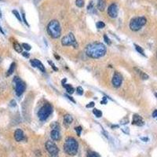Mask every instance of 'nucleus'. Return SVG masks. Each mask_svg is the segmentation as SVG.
<instances>
[{"instance_id":"obj_1","label":"nucleus","mask_w":157,"mask_h":157,"mask_svg":"<svg viewBox=\"0 0 157 157\" xmlns=\"http://www.w3.org/2000/svg\"><path fill=\"white\" fill-rule=\"evenodd\" d=\"M86 53L91 58H100L106 53V47L101 42H93L87 46Z\"/></svg>"},{"instance_id":"obj_2","label":"nucleus","mask_w":157,"mask_h":157,"mask_svg":"<svg viewBox=\"0 0 157 157\" xmlns=\"http://www.w3.org/2000/svg\"><path fill=\"white\" fill-rule=\"evenodd\" d=\"M78 149V142L74 137H68L64 144V150L69 156H75L77 154Z\"/></svg>"},{"instance_id":"obj_3","label":"nucleus","mask_w":157,"mask_h":157,"mask_svg":"<svg viewBox=\"0 0 157 157\" xmlns=\"http://www.w3.org/2000/svg\"><path fill=\"white\" fill-rule=\"evenodd\" d=\"M47 32L50 35V36L53 39L59 38L61 35V28L60 23L56 20H51L47 25Z\"/></svg>"},{"instance_id":"obj_4","label":"nucleus","mask_w":157,"mask_h":157,"mask_svg":"<svg viewBox=\"0 0 157 157\" xmlns=\"http://www.w3.org/2000/svg\"><path fill=\"white\" fill-rule=\"evenodd\" d=\"M147 20L145 17H134L130 22V28L134 31H137L140 30L143 26L145 25Z\"/></svg>"},{"instance_id":"obj_5","label":"nucleus","mask_w":157,"mask_h":157,"mask_svg":"<svg viewBox=\"0 0 157 157\" xmlns=\"http://www.w3.org/2000/svg\"><path fill=\"white\" fill-rule=\"evenodd\" d=\"M52 112H53L52 106L50 104H46L39 109L38 112V116L41 121H45L52 114Z\"/></svg>"},{"instance_id":"obj_6","label":"nucleus","mask_w":157,"mask_h":157,"mask_svg":"<svg viewBox=\"0 0 157 157\" xmlns=\"http://www.w3.org/2000/svg\"><path fill=\"white\" fill-rule=\"evenodd\" d=\"M14 83L15 85V93L17 96L20 97V95H22L23 93L25 91V83L22 81L18 76H15L14 78Z\"/></svg>"},{"instance_id":"obj_7","label":"nucleus","mask_w":157,"mask_h":157,"mask_svg":"<svg viewBox=\"0 0 157 157\" xmlns=\"http://www.w3.org/2000/svg\"><path fill=\"white\" fill-rule=\"evenodd\" d=\"M61 44L63 46H72L76 49H77L78 46V43L76 42V38H75L72 33H68L67 35L63 37V39H61Z\"/></svg>"},{"instance_id":"obj_8","label":"nucleus","mask_w":157,"mask_h":157,"mask_svg":"<svg viewBox=\"0 0 157 157\" xmlns=\"http://www.w3.org/2000/svg\"><path fill=\"white\" fill-rule=\"evenodd\" d=\"M46 149L50 154V157H58L59 149L56 144L52 141H47L45 144Z\"/></svg>"},{"instance_id":"obj_9","label":"nucleus","mask_w":157,"mask_h":157,"mask_svg":"<svg viewBox=\"0 0 157 157\" xmlns=\"http://www.w3.org/2000/svg\"><path fill=\"white\" fill-rule=\"evenodd\" d=\"M122 82H123V77H122V76L118 72H115L114 73V75H113L112 80L113 87H116V88L119 87L121 84H122Z\"/></svg>"},{"instance_id":"obj_10","label":"nucleus","mask_w":157,"mask_h":157,"mask_svg":"<svg viewBox=\"0 0 157 157\" xmlns=\"http://www.w3.org/2000/svg\"><path fill=\"white\" fill-rule=\"evenodd\" d=\"M118 13H119V10H118V6L115 3H112L109 6V10H108V14L110 17L112 18H115L117 17Z\"/></svg>"},{"instance_id":"obj_11","label":"nucleus","mask_w":157,"mask_h":157,"mask_svg":"<svg viewBox=\"0 0 157 157\" xmlns=\"http://www.w3.org/2000/svg\"><path fill=\"white\" fill-rule=\"evenodd\" d=\"M132 124L135 125V126H142L145 125V121L142 119L141 116H140L137 114H134L133 115V120H132Z\"/></svg>"},{"instance_id":"obj_12","label":"nucleus","mask_w":157,"mask_h":157,"mask_svg":"<svg viewBox=\"0 0 157 157\" xmlns=\"http://www.w3.org/2000/svg\"><path fill=\"white\" fill-rule=\"evenodd\" d=\"M30 63L31 64V65L33 66L34 68H37L38 69L42 72H45V67H44V65H42V62L39 61V60H37V59H33V60H31L30 61Z\"/></svg>"},{"instance_id":"obj_13","label":"nucleus","mask_w":157,"mask_h":157,"mask_svg":"<svg viewBox=\"0 0 157 157\" xmlns=\"http://www.w3.org/2000/svg\"><path fill=\"white\" fill-rule=\"evenodd\" d=\"M14 138L18 142L22 141L25 139V134H24L22 130L17 129L15 130V132H14Z\"/></svg>"},{"instance_id":"obj_14","label":"nucleus","mask_w":157,"mask_h":157,"mask_svg":"<svg viewBox=\"0 0 157 157\" xmlns=\"http://www.w3.org/2000/svg\"><path fill=\"white\" fill-rule=\"evenodd\" d=\"M51 137L53 141H59L61 139V133L60 130L53 129L51 132Z\"/></svg>"},{"instance_id":"obj_15","label":"nucleus","mask_w":157,"mask_h":157,"mask_svg":"<svg viewBox=\"0 0 157 157\" xmlns=\"http://www.w3.org/2000/svg\"><path fill=\"white\" fill-rule=\"evenodd\" d=\"M73 121V118L72 116L69 114H67L64 116V125H65L66 127L69 126Z\"/></svg>"},{"instance_id":"obj_16","label":"nucleus","mask_w":157,"mask_h":157,"mask_svg":"<svg viewBox=\"0 0 157 157\" xmlns=\"http://www.w3.org/2000/svg\"><path fill=\"white\" fill-rule=\"evenodd\" d=\"M105 6H106V3H105L104 0H98L97 7H98V9L100 11H104Z\"/></svg>"},{"instance_id":"obj_17","label":"nucleus","mask_w":157,"mask_h":157,"mask_svg":"<svg viewBox=\"0 0 157 157\" xmlns=\"http://www.w3.org/2000/svg\"><path fill=\"white\" fill-rule=\"evenodd\" d=\"M134 70L136 71L137 74H138V75L140 76L141 78H142V79H144V80H146V79H148V78H149V76H148V75L146 74V73H145L144 72H142L141 70H140L139 68H135Z\"/></svg>"},{"instance_id":"obj_18","label":"nucleus","mask_w":157,"mask_h":157,"mask_svg":"<svg viewBox=\"0 0 157 157\" xmlns=\"http://www.w3.org/2000/svg\"><path fill=\"white\" fill-rule=\"evenodd\" d=\"M15 68H16V63L15 62H13L10 66V68L7 71V72H6V76H11L12 74L14 72V70H15Z\"/></svg>"},{"instance_id":"obj_19","label":"nucleus","mask_w":157,"mask_h":157,"mask_svg":"<svg viewBox=\"0 0 157 157\" xmlns=\"http://www.w3.org/2000/svg\"><path fill=\"white\" fill-rule=\"evenodd\" d=\"M63 87H65V89H66V91L68 92V94H72L74 93L75 90H74V88H73L70 84H64L63 85Z\"/></svg>"},{"instance_id":"obj_20","label":"nucleus","mask_w":157,"mask_h":157,"mask_svg":"<svg viewBox=\"0 0 157 157\" xmlns=\"http://www.w3.org/2000/svg\"><path fill=\"white\" fill-rule=\"evenodd\" d=\"M22 46L19 44L18 42H14V49L17 51V53H22Z\"/></svg>"},{"instance_id":"obj_21","label":"nucleus","mask_w":157,"mask_h":157,"mask_svg":"<svg viewBox=\"0 0 157 157\" xmlns=\"http://www.w3.org/2000/svg\"><path fill=\"white\" fill-rule=\"evenodd\" d=\"M135 49H136V51L138 52L139 53H141V55H143V56L145 57V52H144V50L142 49V47H141L140 46L137 45V44H134Z\"/></svg>"},{"instance_id":"obj_22","label":"nucleus","mask_w":157,"mask_h":157,"mask_svg":"<svg viewBox=\"0 0 157 157\" xmlns=\"http://www.w3.org/2000/svg\"><path fill=\"white\" fill-rule=\"evenodd\" d=\"M87 157H100V155L96 152L89 151L87 152Z\"/></svg>"},{"instance_id":"obj_23","label":"nucleus","mask_w":157,"mask_h":157,"mask_svg":"<svg viewBox=\"0 0 157 157\" xmlns=\"http://www.w3.org/2000/svg\"><path fill=\"white\" fill-rule=\"evenodd\" d=\"M93 113L98 118H100L102 116V112H101V110L97 109H94L93 110Z\"/></svg>"},{"instance_id":"obj_24","label":"nucleus","mask_w":157,"mask_h":157,"mask_svg":"<svg viewBox=\"0 0 157 157\" xmlns=\"http://www.w3.org/2000/svg\"><path fill=\"white\" fill-rule=\"evenodd\" d=\"M12 13L14 14V16H15V17H17V20H18L19 21H20V22H21L22 19H21V17H20V15L19 12L17 11V10H14L12 11Z\"/></svg>"},{"instance_id":"obj_25","label":"nucleus","mask_w":157,"mask_h":157,"mask_svg":"<svg viewBox=\"0 0 157 157\" xmlns=\"http://www.w3.org/2000/svg\"><path fill=\"white\" fill-rule=\"evenodd\" d=\"M76 5L78 7H83L84 6V0H76Z\"/></svg>"},{"instance_id":"obj_26","label":"nucleus","mask_w":157,"mask_h":157,"mask_svg":"<svg viewBox=\"0 0 157 157\" xmlns=\"http://www.w3.org/2000/svg\"><path fill=\"white\" fill-rule=\"evenodd\" d=\"M96 26H97V28L98 29H101V28H103L105 27V25H104V23L103 21H98L96 24Z\"/></svg>"},{"instance_id":"obj_27","label":"nucleus","mask_w":157,"mask_h":157,"mask_svg":"<svg viewBox=\"0 0 157 157\" xmlns=\"http://www.w3.org/2000/svg\"><path fill=\"white\" fill-rule=\"evenodd\" d=\"M76 93L78 95H83V89L81 87H78L76 88Z\"/></svg>"},{"instance_id":"obj_28","label":"nucleus","mask_w":157,"mask_h":157,"mask_svg":"<svg viewBox=\"0 0 157 157\" xmlns=\"http://www.w3.org/2000/svg\"><path fill=\"white\" fill-rule=\"evenodd\" d=\"M51 127H52V129H56V130H60V126H59V124L57 123V122H53V124L51 125Z\"/></svg>"},{"instance_id":"obj_29","label":"nucleus","mask_w":157,"mask_h":157,"mask_svg":"<svg viewBox=\"0 0 157 157\" xmlns=\"http://www.w3.org/2000/svg\"><path fill=\"white\" fill-rule=\"evenodd\" d=\"M75 129H76V133H77V135H78V137H79V136L81 135L82 127L80 126H76Z\"/></svg>"},{"instance_id":"obj_30","label":"nucleus","mask_w":157,"mask_h":157,"mask_svg":"<svg viewBox=\"0 0 157 157\" xmlns=\"http://www.w3.org/2000/svg\"><path fill=\"white\" fill-rule=\"evenodd\" d=\"M22 47L24 48V49H25L26 51H30V50H31V46L29 45V44H27V43H23L22 45Z\"/></svg>"},{"instance_id":"obj_31","label":"nucleus","mask_w":157,"mask_h":157,"mask_svg":"<svg viewBox=\"0 0 157 157\" xmlns=\"http://www.w3.org/2000/svg\"><path fill=\"white\" fill-rule=\"evenodd\" d=\"M104 39L107 44H109V45H110V44H111V41H110V39L108 38V36H107L106 35H104Z\"/></svg>"},{"instance_id":"obj_32","label":"nucleus","mask_w":157,"mask_h":157,"mask_svg":"<svg viewBox=\"0 0 157 157\" xmlns=\"http://www.w3.org/2000/svg\"><path fill=\"white\" fill-rule=\"evenodd\" d=\"M48 63H49V64H50V65H51V67L53 68V69L54 71H57L58 70V69H57V68L56 67H55V65H54V64H53V62H51V61H48Z\"/></svg>"},{"instance_id":"obj_33","label":"nucleus","mask_w":157,"mask_h":157,"mask_svg":"<svg viewBox=\"0 0 157 157\" xmlns=\"http://www.w3.org/2000/svg\"><path fill=\"white\" fill-rule=\"evenodd\" d=\"M22 17H23V20H24V22H25V25H27L28 26H29V25H28V23L27 22V20H26V18H25V13L23 12L22 13Z\"/></svg>"},{"instance_id":"obj_34","label":"nucleus","mask_w":157,"mask_h":157,"mask_svg":"<svg viewBox=\"0 0 157 157\" xmlns=\"http://www.w3.org/2000/svg\"><path fill=\"white\" fill-rule=\"evenodd\" d=\"M87 109H89V108H94V102H90L88 104H87V106H86Z\"/></svg>"},{"instance_id":"obj_35","label":"nucleus","mask_w":157,"mask_h":157,"mask_svg":"<svg viewBox=\"0 0 157 157\" xmlns=\"http://www.w3.org/2000/svg\"><path fill=\"white\" fill-rule=\"evenodd\" d=\"M22 55L25 57H27V58H28L29 57H30V54L28 53V52H24V53H22Z\"/></svg>"},{"instance_id":"obj_36","label":"nucleus","mask_w":157,"mask_h":157,"mask_svg":"<svg viewBox=\"0 0 157 157\" xmlns=\"http://www.w3.org/2000/svg\"><path fill=\"white\" fill-rule=\"evenodd\" d=\"M152 117L157 119V109L155 110L154 112H153V113H152Z\"/></svg>"},{"instance_id":"obj_37","label":"nucleus","mask_w":157,"mask_h":157,"mask_svg":"<svg viewBox=\"0 0 157 157\" xmlns=\"http://www.w3.org/2000/svg\"><path fill=\"white\" fill-rule=\"evenodd\" d=\"M101 104H107V99H106V98H105V97H104V98H103V100L101 101Z\"/></svg>"},{"instance_id":"obj_38","label":"nucleus","mask_w":157,"mask_h":157,"mask_svg":"<svg viewBox=\"0 0 157 157\" xmlns=\"http://www.w3.org/2000/svg\"><path fill=\"white\" fill-rule=\"evenodd\" d=\"M93 8V2H90V3L88 5V7H87V10H90L91 9Z\"/></svg>"},{"instance_id":"obj_39","label":"nucleus","mask_w":157,"mask_h":157,"mask_svg":"<svg viewBox=\"0 0 157 157\" xmlns=\"http://www.w3.org/2000/svg\"><path fill=\"white\" fill-rule=\"evenodd\" d=\"M66 96V97H67L68 98V99H69V100H71V101H72L73 103H76V101H75V100H74V99H73L72 98V97H71V96H69V95H65Z\"/></svg>"},{"instance_id":"obj_40","label":"nucleus","mask_w":157,"mask_h":157,"mask_svg":"<svg viewBox=\"0 0 157 157\" xmlns=\"http://www.w3.org/2000/svg\"><path fill=\"white\" fill-rule=\"evenodd\" d=\"M67 81V79H66V78H64V79H63V80H62V85H64L65 83V82Z\"/></svg>"},{"instance_id":"obj_41","label":"nucleus","mask_w":157,"mask_h":157,"mask_svg":"<svg viewBox=\"0 0 157 157\" xmlns=\"http://www.w3.org/2000/svg\"><path fill=\"white\" fill-rule=\"evenodd\" d=\"M0 31H1V32H2V33H3V35H4V31H3V28H1V26H0Z\"/></svg>"},{"instance_id":"obj_42","label":"nucleus","mask_w":157,"mask_h":157,"mask_svg":"<svg viewBox=\"0 0 157 157\" xmlns=\"http://www.w3.org/2000/svg\"><path fill=\"white\" fill-rule=\"evenodd\" d=\"M156 58H157V51H156Z\"/></svg>"},{"instance_id":"obj_43","label":"nucleus","mask_w":157,"mask_h":157,"mask_svg":"<svg viewBox=\"0 0 157 157\" xmlns=\"http://www.w3.org/2000/svg\"><path fill=\"white\" fill-rule=\"evenodd\" d=\"M156 98H157V93H156Z\"/></svg>"}]
</instances>
